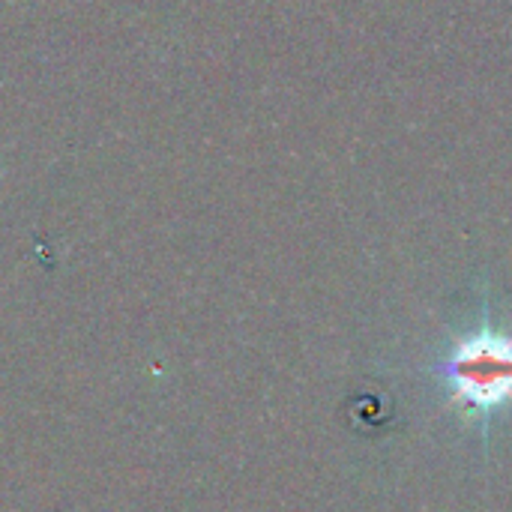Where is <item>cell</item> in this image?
I'll return each mask as SVG.
<instances>
[{"label": "cell", "instance_id": "cell-1", "mask_svg": "<svg viewBox=\"0 0 512 512\" xmlns=\"http://www.w3.org/2000/svg\"><path fill=\"white\" fill-rule=\"evenodd\" d=\"M432 378L462 417L480 423L483 444L492 441V420L512 408V330L492 318L483 300L480 321L453 336L444 357L429 366Z\"/></svg>", "mask_w": 512, "mask_h": 512}]
</instances>
